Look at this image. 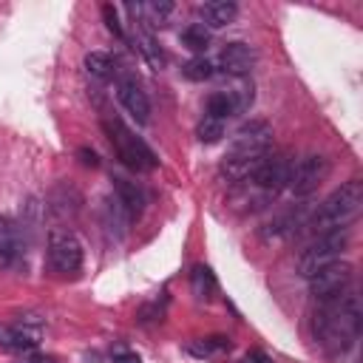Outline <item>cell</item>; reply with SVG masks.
Wrapping results in <instances>:
<instances>
[{
  "mask_svg": "<svg viewBox=\"0 0 363 363\" xmlns=\"http://www.w3.org/2000/svg\"><path fill=\"white\" fill-rule=\"evenodd\" d=\"M102 17H105V26H108V31H111L113 37H125L122 23H119V14H116V9H113L111 3H105V6H102Z\"/></svg>",
  "mask_w": 363,
  "mask_h": 363,
  "instance_id": "cell-24",
  "label": "cell"
},
{
  "mask_svg": "<svg viewBox=\"0 0 363 363\" xmlns=\"http://www.w3.org/2000/svg\"><path fill=\"white\" fill-rule=\"evenodd\" d=\"M207 116H213V119H227V116H233V105H230V99H227V94L224 91H213L210 96H207Z\"/></svg>",
  "mask_w": 363,
  "mask_h": 363,
  "instance_id": "cell-23",
  "label": "cell"
},
{
  "mask_svg": "<svg viewBox=\"0 0 363 363\" xmlns=\"http://www.w3.org/2000/svg\"><path fill=\"white\" fill-rule=\"evenodd\" d=\"M113 193H116V201L125 207V213H128L130 218H136V216L142 213V207H145V193H142V187H139L136 182H130V179H125V176H113Z\"/></svg>",
  "mask_w": 363,
  "mask_h": 363,
  "instance_id": "cell-13",
  "label": "cell"
},
{
  "mask_svg": "<svg viewBox=\"0 0 363 363\" xmlns=\"http://www.w3.org/2000/svg\"><path fill=\"white\" fill-rule=\"evenodd\" d=\"M125 9H128V14H130V34H133V45L139 48V54L147 60V65H150L153 71H162V68H164V62H167V57H164V51L159 48V43H156V37L150 34V28L145 26L142 11H139V3H128Z\"/></svg>",
  "mask_w": 363,
  "mask_h": 363,
  "instance_id": "cell-10",
  "label": "cell"
},
{
  "mask_svg": "<svg viewBox=\"0 0 363 363\" xmlns=\"http://www.w3.org/2000/svg\"><path fill=\"white\" fill-rule=\"evenodd\" d=\"M352 278H354V267L349 261H332L306 281H309V292L318 301H332V298H337L340 292L349 289Z\"/></svg>",
  "mask_w": 363,
  "mask_h": 363,
  "instance_id": "cell-6",
  "label": "cell"
},
{
  "mask_svg": "<svg viewBox=\"0 0 363 363\" xmlns=\"http://www.w3.org/2000/svg\"><path fill=\"white\" fill-rule=\"evenodd\" d=\"M182 74H184L190 82H204V79L213 77V62H210L207 57H193V60H187V62L182 65Z\"/></svg>",
  "mask_w": 363,
  "mask_h": 363,
  "instance_id": "cell-20",
  "label": "cell"
},
{
  "mask_svg": "<svg viewBox=\"0 0 363 363\" xmlns=\"http://www.w3.org/2000/svg\"><path fill=\"white\" fill-rule=\"evenodd\" d=\"M179 37H182V45L184 48H190L196 57H204V51L210 45V28L204 23H190Z\"/></svg>",
  "mask_w": 363,
  "mask_h": 363,
  "instance_id": "cell-17",
  "label": "cell"
},
{
  "mask_svg": "<svg viewBox=\"0 0 363 363\" xmlns=\"http://www.w3.org/2000/svg\"><path fill=\"white\" fill-rule=\"evenodd\" d=\"M102 128H105V133H108V139H111V145H113V150L125 167L145 173V170H153L159 164L156 153L139 136H133V130L122 119H102Z\"/></svg>",
  "mask_w": 363,
  "mask_h": 363,
  "instance_id": "cell-3",
  "label": "cell"
},
{
  "mask_svg": "<svg viewBox=\"0 0 363 363\" xmlns=\"http://www.w3.org/2000/svg\"><path fill=\"white\" fill-rule=\"evenodd\" d=\"M196 136H199L204 145H213V142H218V139L224 136V122L204 113L201 122H199V128H196Z\"/></svg>",
  "mask_w": 363,
  "mask_h": 363,
  "instance_id": "cell-22",
  "label": "cell"
},
{
  "mask_svg": "<svg viewBox=\"0 0 363 363\" xmlns=\"http://www.w3.org/2000/svg\"><path fill=\"white\" fill-rule=\"evenodd\" d=\"M26 363H45V360H43V357H28Z\"/></svg>",
  "mask_w": 363,
  "mask_h": 363,
  "instance_id": "cell-28",
  "label": "cell"
},
{
  "mask_svg": "<svg viewBox=\"0 0 363 363\" xmlns=\"http://www.w3.org/2000/svg\"><path fill=\"white\" fill-rule=\"evenodd\" d=\"M116 96H119L122 108H125L139 125H145V122L150 119V99H147V94L142 91V85H139L133 77H119V79H116Z\"/></svg>",
  "mask_w": 363,
  "mask_h": 363,
  "instance_id": "cell-11",
  "label": "cell"
},
{
  "mask_svg": "<svg viewBox=\"0 0 363 363\" xmlns=\"http://www.w3.org/2000/svg\"><path fill=\"white\" fill-rule=\"evenodd\" d=\"M269 145H272V128L267 122H247L241 125L233 139H230V147H227V156H238V159H261L269 153Z\"/></svg>",
  "mask_w": 363,
  "mask_h": 363,
  "instance_id": "cell-5",
  "label": "cell"
},
{
  "mask_svg": "<svg viewBox=\"0 0 363 363\" xmlns=\"http://www.w3.org/2000/svg\"><path fill=\"white\" fill-rule=\"evenodd\" d=\"M218 62H221V68L227 74L247 77L252 71V65H255V48L247 45V43H238V40L235 43H227L221 48V54H218Z\"/></svg>",
  "mask_w": 363,
  "mask_h": 363,
  "instance_id": "cell-12",
  "label": "cell"
},
{
  "mask_svg": "<svg viewBox=\"0 0 363 363\" xmlns=\"http://www.w3.org/2000/svg\"><path fill=\"white\" fill-rule=\"evenodd\" d=\"M190 292L196 301H210L213 292H216V275L210 267L204 264H196L193 272H190Z\"/></svg>",
  "mask_w": 363,
  "mask_h": 363,
  "instance_id": "cell-16",
  "label": "cell"
},
{
  "mask_svg": "<svg viewBox=\"0 0 363 363\" xmlns=\"http://www.w3.org/2000/svg\"><path fill=\"white\" fill-rule=\"evenodd\" d=\"M224 94H227V99H230V105H233V113H244V111H250L252 102H255V85H252V79H247V77L230 79V85H227Z\"/></svg>",
  "mask_w": 363,
  "mask_h": 363,
  "instance_id": "cell-15",
  "label": "cell"
},
{
  "mask_svg": "<svg viewBox=\"0 0 363 363\" xmlns=\"http://www.w3.org/2000/svg\"><path fill=\"white\" fill-rule=\"evenodd\" d=\"M85 68H88V74H91L94 79H102V82L116 74V65H113L111 54H105V51H91V54H85Z\"/></svg>",
  "mask_w": 363,
  "mask_h": 363,
  "instance_id": "cell-19",
  "label": "cell"
},
{
  "mask_svg": "<svg viewBox=\"0 0 363 363\" xmlns=\"http://www.w3.org/2000/svg\"><path fill=\"white\" fill-rule=\"evenodd\" d=\"M360 298L354 292H340L332 301H320L315 318H312V329L315 337L323 349L329 352H343L352 346V340L360 332Z\"/></svg>",
  "mask_w": 363,
  "mask_h": 363,
  "instance_id": "cell-1",
  "label": "cell"
},
{
  "mask_svg": "<svg viewBox=\"0 0 363 363\" xmlns=\"http://www.w3.org/2000/svg\"><path fill=\"white\" fill-rule=\"evenodd\" d=\"M289 167H292V159L286 156V153H267L264 159H261V164L255 167V173H252V184L258 187V190H264L267 196H275L281 187H286V182H289Z\"/></svg>",
  "mask_w": 363,
  "mask_h": 363,
  "instance_id": "cell-8",
  "label": "cell"
},
{
  "mask_svg": "<svg viewBox=\"0 0 363 363\" xmlns=\"http://www.w3.org/2000/svg\"><path fill=\"white\" fill-rule=\"evenodd\" d=\"M17 255V230L9 218L0 216V269L9 267Z\"/></svg>",
  "mask_w": 363,
  "mask_h": 363,
  "instance_id": "cell-18",
  "label": "cell"
},
{
  "mask_svg": "<svg viewBox=\"0 0 363 363\" xmlns=\"http://www.w3.org/2000/svg\"><path fill=\"white\" fill-rule=\"evenodd\" d=\"M199 14L204 17L207 28H224V26H230L235 20L238 6L233 0H210V3L199 6Z\"/></svg>",
  "mask_w": 363,
  "mask_h": 363,
  "instance_id": "cell-14",
  "label": "cell"
},
{
  "mask_svg": "<svg viewBox=\"0 0 363 363\" xmlns=\"http://www.w3.org/2000/svg\"><path fill=\"white\" fill-rule=\"evenodd\" d=\"M190 354H196V357H207V354H213V352H221V349H230V340L227 337H221V335H216V337H204V340H193V343H187L184 346Z\"/></svg>",
  "mask_w": 363,
  "mask_h": 363,
  "instance_id": "cell-21",
  "label": "cell"
},
{
  "mask_svg": "<svg viewBox=\"0 0 363 363\" xmlns=\"http://www.w3.org/2000/svg\"><path fill=\"white\" fill-rule=\"evenodd\" d=\"M346 230H332V233H323V235H315L312 244H306V250L301 252L298 258V272L303 278H312L318 269H323L326 264L332 261H340V252L346 250Z\"/></svg>",
  "mask_w": 363,
  "mask_h": 363,
  "instance_id": "cell-4",
  "label": "cell"
},
{
  "mask_svg": "<svg viewBox=\"0 0 363 363\" xmlns=\"http://www.w3.org/2000/svg\"><path fill=\"white\" fill-rule=\"evenodd\" d=\"M363 213V184L357 179L340 184L312 216V221L306 227L315 230V235L332 233V230H346L352 221H357V216Z\"/></svg>",
  "mask_w": 363,
  "mask_h": 363,
  "instance_id": "cell-2",
  "label": "cell"
},
{
  "mask_svg": "<svg viewBox=\"0 0 363 363\" xmlns=\"http://www.w3.org/2000/svg\"><path fill=\"white\" fill-rule=\"evenodd\" d=\"M244 363H272V357H269L267 352H258V349H252V352H247Z\"/></svg>",
  "mask_w": 363,
  "mask_h": 363,
  "instance_id": "cell-26",
  "label": "cell"
},
{
  "mask_svg": "<svg viewBox=\"0 0 363 363\" xmlns=\"http://www.w3.org/2000/svg\"><path fill=\"white\" fill-rule=\"evenodd\" d=\"M48 261L57 272H77L82 267V244L68 230H51V235H48Z\"/></svg>",
  "mask_w": 363,
  "mask_h": 363,
  "instance_id": "cell-9",
  "label": "cell"
},
{
  "mask_svg": "<svg viewBox=\"0 0 363 363\" xmlns=\"http://www.w3.org/2000/svg\"><path fill=\"white\" fill-rule=\"evenodd\" d=\"M113 363H142V357H139L136 352H119V354L113 357Z\"/></svg>",
  "mask_w": 363,
  "mask_h": 363,
  "instance_id": "cell-27",
  "label": "cell"
},
{
  "mask_svg": "<svg viewBox=\"0 0 363 363\" xmlns=\"http://www.w3.org/2000/svg\"><path fill=\"white\" fill-rule=\"evenodd\" d=\"M329 176V162L323 156H303V159H292V167H289V182L286 187L295 193V196H309L315 193Z\"/></svg>",
  "mask_w": 363,
  "mask_h": 363,
  "instance_id": "cell-7",
  "label": "cell"
},
{
  "mask_svg": "<svg viewBox=\"0 0 363 363\" xmlns=\"http://www.w3.org/2000/svg\"><path fill=\"white\" fill-rule=\"evenodd\" d=\"M79 159H82L85 167H96L99 164V156L94 150H88V147H79Z\"/></svg>",
  "mask_w": 363,
  "mask_h": 363,
  "instance_id": "cell-25",
  "label": "cell"
}]
</instances>
